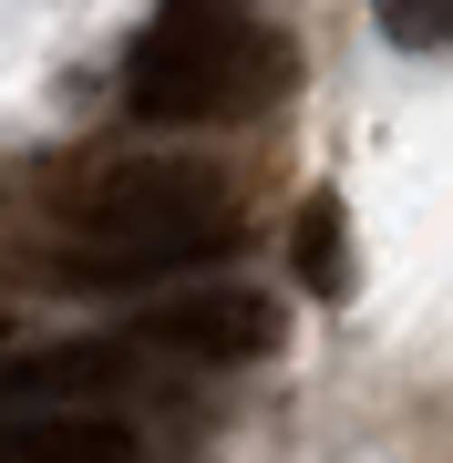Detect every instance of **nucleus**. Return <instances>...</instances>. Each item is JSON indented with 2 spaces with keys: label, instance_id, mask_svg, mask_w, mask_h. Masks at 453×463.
<instances>
[{
  "label": "nucleus",
  "instance_id": "nucleus-2",
  "mask_svg": "<svg viewBox=\"0 0 453 463\" xmlns=\"http://www.w3.org/2000/svg\"><path fill=\"white\" fill-rule=\"evenodd\" d=\"M269 83H278V52H269L258 21H237L227 0H165L135 32V52H124V103H135L145 124L248 114Z\"/></svg>",
  "mask_w": 453,
  "mask_h": 463
},
{
  "label": "nucleus",
  "instance_id": "nucleus-5",
  "mask_svg": "<svg viewBox=\"0 0 453 463\" xmlns=\"http://www.w3.org/2000/svg\"><path fill=\"white\" fill-rule=\"evenodd\" d=\"M145 340H52V350H0V402H135Z\"/></svg>",
  "mask_w": 453,
  "mask_h": 463
},
{
  "label": "nucleus",
  "instance_id": "nucleus-3",
  "mask_svg": "<svg viewBox=\"0 0 453 463\" xmlns=\"http://www.w3.org/2000/svg\"><path fill=\"white\" fill-rule=\"evenodd\" d=\"M135 340L175 350V361H258V350H278V309L258 288H185V298H155Z\"/></svg>",
  "mask_w": 453,
  "mask_h": 463
},
{
  "label": "nucleus",
  "instance_id": "nucleus-6",
  "mask_svg": "<svg viewBox=\"0 0 453 463\" xmlns=\"http://www.w3.org/2000/svg\"><path fill=\"white\" fill-rule=\"evenodd\" d=\"M371 11H382V32L402 52H443L453 42V0H371Z\"/></svg>",
  "mask_w": 453,
  "mask_h": 463
},
{
  "label": "nucleus",
  "instance_id": "nucleus-1",
  "mask_svg": "<svg viewBox=\"0 0 453 463\" xmlns=\"http://www.w3.org/2000/svg\"><path fill=\"white\" fill-rule=\"evenodd\" d=\"M72 248H62V279H175L196 258H227L237 248V206L227 185L185 155H155V165H103L93 185H72Z\"/></svg>",
  "mask_w": 453,
  "mask_h": 463
},
{
  "label": "nucleus",
  "instance_id": "nucleus-7",
  "mask_svg": "<svg viewBox=\"0 0 453 463\" xmlns=\"http://www.w3.org/2000/svg\"><path fill=\"white\" fill-rule=\"evenodd\" d=\"M299 268H309V288H340V206L330 196L299 216Z\"/></svg>",
  "mask_w": 453,
  "mask_h": 463
},
{
  "label": "nucleus",
  "instance_id": "nucleus-4",
  "mask_svg": "<svg viewBox=\"0 0 453 463\" xmlns=\"http://www.w3.org/2000/svg\"><path fill=\"white\" fill-rule=\"evenodd\" d=\"M0 463H145L114 402H0Z\"/></svg>",
  "mask_w": 453,
  "mask_h": 463
}]
</instances>
